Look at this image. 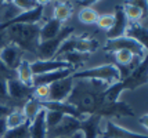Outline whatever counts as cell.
I'll return each instance as SVG.
<instances>
[{"instance_id": "obj_24", "label": "cell", "mask_w": 148, "mask_h": 138, "mask_svg": "<svg viewBox=\"0 0 148 138\" xmlns=\"http://www.w3.org/2000/svg\"><path fill=\"white\" fill-rule=\"evenodd\" d=\"M15 79L19 80L21 83H24L25 86L32 87V82H33V73L31 69V62L24 59L19 66L15 69Z\"/></svg>"}, {"instance_id": "obj_20", "label": "cell", "mask_w": 148, "mask_h": 138, "mask_svg": "<svg viewBox=\"0 0 148 138\" xmlns=\"http://www.w3.org/2000/svg\"><path fill=\"white\" fill-rule=\"evenodd\" d=\"M115 22H114V27L111 29L110 32H107V39H116V37H121L125 35V31L127 28V20L125 17V14L122 11V7L121 4L115 7Z\"/></svg>"}, {"instance_id": "obj_35", "label": "cell", "mask_w": 148, "mask_h": 138, "mask_svg": "<svg viewBox=\"0 0 148 138\" xmlns=\"http://www.w3.org/2000/svg\"><path fill=\"white\" fill-rule=\"evenodd\" d=\"M0 104H4V105L10 106L14 109L13 102L8 98V92H7V79L0 76Z\"/></svg>"}, {"instance_id": "obj_21", "label": "cell", "mask_w": 148, "mask_h": 138, "mask_svg": "<svg viewBox=\"0 0 148 138\" xmlns=\"http://www.w3.org/2000/svg\"><path fill=\"white\" fill-rule=\"evenodd\" d=\"M29 135L31 138H47V126H46V109H40L38 116L29 123Z\"/></svg>"}, {"instance_id": "obj_11", "label": "cell", "mask_w": 148, "mask_h": 138, "mask_svg": "<svg viewBox=\"0 0 148 138\" xmlns=\"http://www.w3.org/2000/svg\"><path fill=\"white\" fill-rule=\"evenodd\" d=\"M73 84H75V79H72L71 76L50 84L49 86V99L47 101L65 102L69 97L72 88H73Z\"/></svg>"}, {"instance_id": "obj_17", "label": "cell", "mask_w": 148, "mask_h": 138, "mask_svg": "<svg viewBox=\"0 0 148 138\" xmlns=\"http://www.w3.org/2000/svg\"><path fill=\"white\" fill-rule=\"evenodd\" d=\"M40 105L43 109L46 111H53V112H58V113H62L65 116H72L75 119L79 120H83L86 116H82L79 112L73 108L72 105H69L68 102H57V101H40Z\"/></svg>"}, {"instance_id": "obj_16", "label": "cell", "mask_w": 148, "mask_h": 138, "mask_svg": "<svg viewBox=\"0 0 148 138\" xmlns=\"http://www.w3.org/2000/svg\"><path fill=\"white\" fill-rule=\"evenodd\" d=\"M73 72H75V71L69 68V69H60V71H54V72H49V73H43V75L33 76L32 87H36V86H50V84H53V83L58 82V80L69 77Z\"/></svg>"}, {"instance_id": "obj_13", "label": "cell", "mask_w": 148, "mask_h": 138, "mask_svg": "<svg viewBox=\"0 0 148 138\" xmlns=\"http://www.w3.org/2000/svg\"><path fill=\"white\" fill-rule=\"evenodd\" d=\"M24 55H25V53L22 50H19L17 46L8 44L0 51V61L7 69L15 72V69L19 66V64L25 59Z\"/></svg>"}, {"instance_id": "obj_28", "label": "cell", "mask_w": 148, "mask_h": 138, "mask_svg": "<svg viewBox=\"0 0 148 138\" xmlns=\"http://www.w3.org/2000/svg\"><path fill=\"white\" fill-rule=\"evenodd\" d=\"M89 58H90L89 54H82V53H77V51H72V53H69V54H65L62 61H65V62L75 71V68L82 66L83 64H86V62L89 61Z\"/></svg>"}, {"instance_id": "obj_41", "label": "cell", "mask_w": 148, "mask_h": 138, "mask_svg": "<svg viewBox=\"0 0 148 138\" xmlns=\"http://www.w3.org/2000/svg\"><path fill=\"white\" fill-rule=\"evenodd\" d=\"M6 7H7V1H0V24H3V21H4Z\"/></svg>"}, {"instance_id": "obj_36", "label": "cell", "mask_w": 148, "mask_h": 138, "mask_svg": "<svg viewBox=\"0 0 148 138\" xmlns=\"http://www.w3.org/2000/svg\"><path fill=\"white\" fill-rule=\"evenodd\" d=\"M13 4L19 11H29V10L36 8L40 4V1H35V0H14Z\"/></svg>"}, {"instance_id": "obj_6", "label": "cell", "mask_w": 148, "mask_h": 138, "mask_svg": "<svg viewBox=\"0 0 148 138\" xmlns=\"http://www.w3.org/2000/svg\"><path fill=\"white\" fill-rule=\"evenodd\" d=\"M7 92H8V98L13 102L14 108H19L18 102L22 106L28 99L33 98V87L25 86L17 79L7 80Z\"/></svg>"}, {"instance_id": "obj_9", "label": "cell", "mask_w": 148, "mask_h": 138, "mask_svg": "<svg viewBox=\"0 0 148 138\" xmlns=\"http://www.w3.org/2000/svg\"><path fill=\"white\" fill-rule=\"evenodd\" d=\"M147 58H144L140 61V64L136 66L134 69L125 77L122 82L123 90H130V91H134L136 88L141 87V86L147 84Z\"/></svg>"}, {"instance_id": "obj_1", "label": "cell", "mask_w": 148, "mask_h": 138, "mask_svg": "<svg viewBox=\"0 0 148 138\" xmlns=\"http://www.w3.org/2000/svg\"><path fill=\"white\" fill-rule=\"evenodd\" d=\"M108 84L97 80H75L71 94L65 102L76 109L82 116L98 115L105 104L104 91Z\"/></svg>"}, {"instance_id": "obj_18", "label": "cell", "mask_w": 148, "mask_h": 138, "mask_svg": "<svg viewBox=\"0 0 148 138\" xmlns=\"http://www.w3.org/2000/svg\"><path fill=\"white\" fill-rule=\"evenodd\" d=\"M101 120L103 119L97 115H90L80 120V133L83 134V138H98Z\"/></svg>"}, {"instance_id": "obj_34", "label": "cell", "mask_w": 148, "mask_h": 138, "mask_svg": "<svg viewBox=\"0 0 148 138\" xmlns=\"http://www.w3.org/2000/svg\"><path fill=\"white\" fill-rule=\"evenodd\" d=\"M65 115L62 113H58V112H53V111H46V126H47V131L54 128L56 126L61 122V119L64 118Z\"/></svg>"}, {"instance_id": "obj_15", "label": "cell", "mask_w": 148, "mask_h": 138, "mask_svg": "<svg viewBox=\"0 0 148 138\" xmlns=\"http://www.w3.org/2000/svg\"><path fill=\"white\" fill-rule=\"evenodd\" d=\"M69 68L71 66L62 59H47V61H45V59H35L33 62H31V69H32L33 76L54 72V71H60V69H69Z\"/></svg>"}, {"instance_id": "obj_37", "label": "cell", "mask_w": 148, "mask_h": 138, "mask_svg": "<svg viewBox=\"0 0 148 138\" xmlns=\"http://www.w3.org/2000/svg\"><path fill=\"white\" fill-rule=\"evenodd\" d=\"M33 98L38 101L49 99V86H36L33 87Z\"/></svg>"}, {"instance_id": "obj_3", "label": "cell", "mask_w": 148, "mask_h": 138, "mask_svg": "<svg viewBox=\"0 0 148 138\" xmlns=\"http://www.w3.org/2000/svg\"><path fill=\"white\" fill-rule=\"evenodd\" d=\"M71 77L75 80H97L110 86L112 83L121 82V73L116 65L105 64V65H98L82 71H75L71 75Z\"/></svg>"}, {"instance_id": "obj_22", "label": "cell", "mask_w": 148, "mask_h": 138, "mask_svg": "<svg viewBox=\"0 0 148 138\" xmlns=\"http://www.w3.org/2000/svg\"><path fill=\"white\" fill-rule=\"evenodd\" d=\"M61 28H62V24L58 22L57 20H54V18L47 20L40 27V31H39V41H46V40L54 39L60 33Z\"/></svg>"}, {"instance_id": "obj_10", "label": "cell", "mask_w": 148, "mask_h": 138, "mask_svg": "<svg viewBox=\"0 0 148 138\" xmlns=\"http://www.w3.org/2000/svg\"><path fill=\"white\" fill-rule=\"evenodd\" d=\"M101 119L104 118H134V111L133 108L125 102V101H116V102H105L103 108L100 109L98 115Z\"/></svg>"}, {"instance_id": "obj_5", "label": "cell", "mask_w": 148, "mask_h": 138, "mask_svg": "<svg viewBox=\"0 0 148 138\" xmlns=\"http://www.w3.org/2000/svg\"><path fill=\"white\" fill-rule=\"evenodd\" d=\"M103 48L104 51H111V53L118 51V50H127L137 58H147V48L143 47L140 43H137L136 40L126 37V36H121L116 39H107Z\"/></svg>"}, {"instance_id": "obj_38", "label": "cell", "mask_w": 148, "mask_h": 138, "mask_svg": "<svg viewBox=\"0 0 148 138\" xmlns=\"http://www.w3.org/2000/svg\"><path fill=\"white\" fill-rule=\"evenodd\" d=\"M8 44H11L10 43V40H8V36H7V33L4 29H0V51L4 48V47H7Z\"/></svg>"}, {"instance_id": "obj_39", "label": "cell", "mask_w": 148, "mask_h": 138, "mask_svg": "<svg viewBox=\"0 0 148 138\" xmlns=\"http://www.w3.org/2000/svg\"><path fill=\"white\" fill-rule=\"evenodd\" d=\"M13 111V108H10V106L4 105V104H0V119L6 118L7 115L10 113V112Z\"/></svg>"}, {"instance_id": "obj_32", "label": "cell", "mask_w": 148, "mask_h": 138, "mask_svg": "<svg viewBox=\"0 0 148 138\" xmlns=\"http://www.w3.org/2000/svg\"><path fill=\"white\" fill-rule=\"evenodd\" d=\"M3 138H31L29 135V123L15 127V128H10L7 130Z\"/></svg>"}, {"instance_id": "obj_40", "label": "cell", "mask_w": 148, "mask_h": 138, "mask_svg": "<svg viewBox=\"0 0 148 138\" xmlns=\"http://www.w3.org/2000/svg\"><path fill=\"white\" fill-rule=\"evenodd\" d=\"M8 130L6 124V118L0 119V138H3V135L6 134V131Z\"/></svg>"}, {"instance_id": "obj_30", "label": "cell", "mask_w": 148, "mask_h": 138, "mask_svg": "<svg viewBox=\"0 0 148 138\" xmlns=\"http://www.w3.org/2000/svg\"><path fill=\"white\" fill-rule=\"evenodd\" d=\"M98 15L100 14L97 13L93 7H86V8H80L79 10L77 18L84 25H94L97 22V20H98Z\"/></svg>"}, {"instance_id": "obj_12", "label": "cell", "mask_w": 148, "mask_h": 138, "mask_svg": "<svg viewBox=\"0 0 148 138\" xmlns=\"http://www.w3.org/2000/svg\"><path fill=\"white\" fill-rule=\"evenodd\" d=\"M98 138H147V134H138L115 124L112 120H105V128L100 130Z\"/></svg>"}, {"instance_id": "obj_23", "label": "cell", "mask_w": 148, "mask_h": 138, "mask_svg": "<svg viewBox=\"0 0 148 138\" xmlns=\"http://www.w3.org/2000/svg\"><path fill=\"white\" fill-rule=\"evenodd\" d=\"M100 47L98 40H96L91 36H76V44H75V51L82 54H93L96 53Z\"/></svg>"}, {"instance_id": "obj_43", "label": "cell", "mask_w": 148, "mask_h": 138, "mask_svg": "<svg viewBox=\"0 0 148 138\" xmlns=\"http://www.w3.org/2000/svg\"><path fill=\"white\" fill-rule=\"evenodd\" d=\"M68 138H83V134H82V133H76L75 135H72V137H68Z\"/></svg>"}, {"instance_id": "obj_27", "label": "cell", "mask_w": 148, "mask_h": 138, "mask_svg": "<svg viewBox=\"0 0 148 138\" xmlns=\"http://www.w3.org/2000/svg\"><path fill=\"white\" fill-rule=\"evenodd\" d=\"M25 123H28V122H26V119L24 116L22 111H21V108H14L13 111L6 116V124L8 130L19 127V126L25 124Z\"/></svg>"}, {"instance_id": "obj_31", "label": "cell", "mask_w": 148, "mask_h": 138, "mask_svg": "<svg viewBox=\"0 0 148 138\" xmlns=\"http://www.w3.org/2000/svg\"><path fill=\"white\" fill-rule=\"evenodd\" d=\"M75 44H76V36L72 35V36H69L66 40L62 41V44L60 46L54 59H61V57H64L65 54H69V53H72V51H75Z\"/></svg>"}, {"instance_id": "obj_33", "label": "cell", "mask_w": 148, "mask_h": 138, "mask_svg": "<svg viewBox=\"0 0 148 138\" xmlns=\"http://www.w3.org/2000/svg\"><path fill=\"white\" fill-rule=\"evenodd\" d=\"M114 22H115V15L114 13H108V14H103V15H98V20H97L96 25L100 29H103L105 32H110L112 27H114Z\"/></svg>"}, {"instance_id": "obj_8", "label": "cell", "mask_w": 148, "mask_h": 138, "mask_svg": "<svg viewBox=\"0 0 148 138\" xmlns=\"http://www.w3.org/2000/svg\"><path fill=\"white\" fill-rule=\"evenodd\" d=\"M80 133V120L72 116H64L54 128L47 131V138H68Z\"/></svg>"}, {"instance_id": "obj_14", "label": "cell", "mask_w": 148, "mask_h": 138, "mask_svg": "<svg viewBox=\"0 0 148 138\" xmlns=\"http://www.w3.org/2000/svg\"><path fill=\"white\" fill-rule=\"evenodd\" d=\"M122 11L130 24H141L147 13V1H129L121 4Z\"/></svg>"}, {"instance_id": "obj_7", "label": "cell", "mask_w": 148, "mask_h": 138, "mask_svg": "<svg viewBox=\"0 0 148 138\" xmlns=\"http://www.w3.org/2000/svg\"><path fill=\"white\" fill-rule=\"evenodd\" d=\"M46 1H40L36 8L29 11H19L13 20H10L6 24H0V29H7L11 25H26V24H39L43 18V10H45Z\"/></svg>"}, {"instance_id": "obj_25", "label": "cell", "mask_w": 148, "mask_h": 138, "mask_svg": "<svg viewBox=\"0 0 148 138\" xmlns=\"http://www.w3.org/2000/svg\"><path fill=\"white\" fill-rule=\"evenodd\" d=\"M72 13H73V7L72 4L69 3H57L56 6H54V10H53V18L54 20H57L58 22H61V24H64L66 21L69 20L72 17Z\"/></svg>"}, {"instance_id": "obj_42", "label": "cell", "mask_w": 148, "mask_h": 138, "mask_svg": "<svg viewBox=\"0 0 148 138\" xmlns=\"http://www.w3.org/2000/svg\"><path fill=\"white\" fill-rule=\"evenodd\" d=\"M147 119H148V115H147V113H145V115H143L141 118H138V122H141V124L144 126V128H147V127H148Z\"/></svg>"}, {"instance_id": "obj_19", "label": "cell", "mask_w": 148, "mask_h": 138, "mask_svg": "<svg viewBox=\"0 0 148 138\" xmlns=\"http://www.w3.org/2000/svg\"><path fill=\"white\" fill-rule=\"evenodd\" d=\"M123 36L136 40L137 43H140L143 47H145V48H147V44H148V29H147V25H144L143 22L141 24H130L129 22Z\"/></svg>"}, {"instance_id": "obj_2", "label": "cell", "mask_w": 148, "mask_h": 138, "mask_svg": "<svg viewBox=\"0 0 148 138\" xmlns=\"http://www.w3.org/2000/svg\"><path fill=\"white\" fill-rule=\"evenodd\" d=\"M8 36L10 43L17 46L24 53L36 54V48L39 44V24H26V25H11L4 29Z\"/></svg>"}, {"instance_id": "obj_29", "label": "cell", "mask_w": 148, "mask_h": 138, "mask_svg": "<svg viewBox=\"0 0 148 138\" xmlns=\"http://www.w3.org/2000/svg\"><path fill=\"white\" fill-rule=\"evenodd\" d=\"M123 91L125 90H123L122 82H116V83L110 84L104 91L105 102H116V101H119V97H121V94Z\"/></svg>"}, {"instance_id": "obj_4", "label": "cell", "mask_w": 148, "mask_h": 138, "mask_svg": "<svg viewBox=\"0 0 148 138\" xmlns=\"http://www.w3.org/2000/svg\"><path fill=\"white\" fill-rule=\"evenodd\" d=\"M73 32H75V28L73 27H62L60 33L54 39L46 40V41H39L35 57H38L39 59H45V61L54 59L60 46L62 44V41L66 40L69 36H72Z\"/></svg>"}, {"instance_id": "obj_26", "label": "cell", "mask_w": 148, "mask_h": 138, "mask_svg": "<svg viewBox=\"0 0 148 138\" xmlns=\"http://www.w3.org/2000/svg\"><path fill=\"white\" fill-rule=\"evenodd\" d=\"M40 109H42L40 101H38V99H35V98L28 99L25 104L22 105V108H21V111H22V113H24V116H25L28 123L33 122V119L38 116V113L40 112Z\"/></svg>"}]
</instances>
